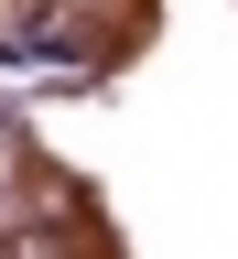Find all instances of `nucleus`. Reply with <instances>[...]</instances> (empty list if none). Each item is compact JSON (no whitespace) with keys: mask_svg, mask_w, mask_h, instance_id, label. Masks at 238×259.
I'll return each instance as SVG.
<instances>
[{"mask_svg":"<svg viewBox=\"0 0 238 259\" xmlns=\"http://www.w3.org/2000/svg\"><path fill=\"white\" fill-rule=\"evenodd\" d=\"M0 259H65V238H0Z\"/></svg>","mask_w":238,"mask_h":259,"instance_id":"nucleus-1","label":"nucleus"}]
</instances>
